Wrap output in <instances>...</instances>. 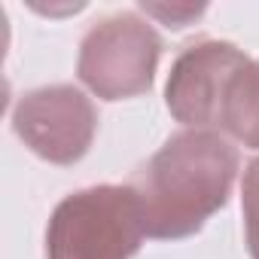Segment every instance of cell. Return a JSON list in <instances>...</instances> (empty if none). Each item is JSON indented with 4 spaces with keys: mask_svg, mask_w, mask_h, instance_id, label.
Here are the masks:
<instances>
[{
    "mask_svg": "<svg viewBox=\"0 0 259 259\" xmlns=\"http://www.w3.org/2000/svg\"><path fill=\"white\" fill-rule=\"evenodd\" d=\"M241 168L238 147L220 132H186L168 138L132 177L144 232L156 241H183L229 204Z\"/></svg>",
    "mask_w": 259,
    "mask_h": 259,
    "instance_id": "1",
    "label": "cell"
},
{
    "mask_svg": "<svg viewBox=\"0 0 259 259\" xmlns=\"http://www.w3.org/2000/svg\"><path fill=\"white\" fill-rule=\"evenodd\" d=\"M144 217L132 186H89L58 201L46 226V259H135Z\"/></svg>",
    "mask_w": 259,
    "mask_h": 259,
    "instance_id": "2",
    "label": "cell"
},
{
    "mask_svg": "<svg viewBox=\"0 0 259 259\" xmlns=\"http://www.w3.org/2000/svg\"><path fill=\"white\" fill-rule=\"evenodd\" d=\"M162 37L138 13H113L89 28L79 43L76 73L101 101H125L153 89Z\"/></svg>",
    "mask_w": 259,
    "mask_h": 259,
    "instance_id": "3",
    "label": "cell"
},
{
    "mask_svg": "<svg viewBox=\"0 0 259 259\" xmlns=\"http://www.w3.org/2000/svg\"><path fill=\"white\" fill-rule=\"evenodd\" d=\"M13 128L31 153L67 168L92 150L98 110L92 98L76 85H40L19 98L13 110Z\"/></svg>",
    "mask_w": 259,
    "mask_h": 259,
    "instance_id": "4",
    "label": "cell"
},
{
    "mask_svg": "<svg viewBox=\"0 0 259 259\" xmlns=\"http://www.w3.org/2000/svg\"><path fill=\"white\" fill-rule=\"evenodd\" d=\"M247 61L250 58L226 40H198L186 46L171 64L165 85V104L171 116L186 128L217 132L229 82Z\"/></svg>",
    "mask_w": 259,
    "mask_h": 259,
    "instance_id": "5",
    "label": "cell"
},
{
    "mask_svg": "<svg viewBox=\"0 0 259 259\" xmlns=\"http://www.w3.org/2000/svg\"><path fill=\"white\" fill-rule=\"evenodd\" d=\"M220 132L247 150H259V58H250L229 82L220 110Z\"/></svg>",
    "mask_w": 259,
    "mask_h": 259,
    "instance_id": "6",
    "label": "cell"
},
{
    "mask_svg": "<svg viewBox=\"0 0 259 259\" xmlns=\"http://www.w3.org/2000/svg\"><path fill=\"white\" fill-rule=\"evenodd\" d=\"M241 210H244V241H247L250 259H259V159H253L244 168Z\"/></svg>",
    "mask_w": 259,
    "mask_h": 259,
    "instance_id": "7",
    "label": "cell"
},
{
    "mask_svg": "<svg viewBox=\"0 0 259 259\" xmlns=\"http://www.w3.org/2000/svg\"><path fill=\"white\" fill-rule=\"evenodd\" d=\"M141 10L162 19L168 28H186L189 19H198L204 13V7H162V4H141Z\"/></svg>",
    "mask_w": 259,
    "mask_h": 259,
    "instance_id": "8",
    "label": "cell"
}]
</instances>
